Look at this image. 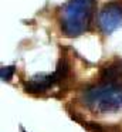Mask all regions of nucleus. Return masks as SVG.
<instances>
[{"label": "nucleus", "mask_w": 122, "mask_h": 132, "mask_svg": "<svg viewBox=\"0 0 122 132\" xmlns=\"http://www.w3.org/2000/svg\"><path fill=\"white\" fill-rule=\"evenodd\" d=\"M13 72H14V67H2V80L10 81Z\"/></svg>", "instance_id": "obj_5"}, {"label": "nucleus", "mask_w": 122, "mask_h": 132, "mask_svg": "<svg viewBox=\"0 0 122 132\" xmlns=\"http://www.w3.org/2000/svg\"><path fill=\"white\" fill-rule=\"evenodd\" d=\"M98 27L104 34H111L122 27V0H113L104 4L96 19Z\"/></svg>", "instance_id": "obj_3"}, {"label": "nucleus", "mask_w": 122, "mask_h": 132, "mask_svg": "<svg viewBox=\"0 0 122 132\" xmlns=\"http://www.w3.org/2000/svg\"><path fill=\"white\" fill-rule=\"evenodd\" d=\"M95 0H67L60 9V26L65 36L77 37L90 27Z\"/></svg>", "instance_id": "obj_2"}, {"label": "nucleus", "mask_w": 122, "mask_h": 132, "mask_svg": "<svg viewBox=\"0 0 122 132\" xmlns=\"http://www.w3.org/2000/svg\"><path fill=\"white\" fill-rule=\"evenodd\" d=\"M81 101L88 109L96 114H111L122 111V82L119 80H102L85 88Z\"/></svg>", "instance_id": "obj_1"}, {"label": "nucleus", "mask_w": 122, "mask_h": 132, "mask_svg": "<svg viewBox=\"0 0 122 132\" xmlns=\"http://www.w3.org/2000/svg\"><path fill=\"white\" fill-rule=\"evenodd\" d=\"M67 64L65 61H60L57 70L53 74H37L34 77H31L30 80H27L24 82V89L31 94H37V92H45L47 89H50L53 85H55L58 81H61L67 74Z\"/></svg>", "instance_id": "obj_4"}]
</instances>
